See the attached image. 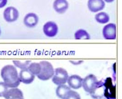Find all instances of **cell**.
I'll return each mask as SVG.
<instances>
[{
	"label": "cell",
	"instance_id": "cell-15",
	"mask_svg": "<svg viewBox=\"0 0 122 99\" xmlns=\"http://www.w3.org/2000/svg\"><path fill=\"white\" fill-rule=\"evenodd\" d=\"M104 80L98 81L94 90L91 94L92 97L96 99L102 98L104 96Z\"/></svg>",
	"mask_w": 122,
	"mask_h": 99
},
{
	"label": "cell",
	"instance_id": "cell-19",
	"mask_svg": "<svg viewBox=\"0 0 122 99\" xmlns=\"http://www.w3.org/2000/svg\"><path fill=\"white\" fill-rule=\"evenodd\" d=\"M28 69L34 75L37 76L41 71V66L39 63H31L28 67Z\"/></svg>",
	"mask_w": 122,
	"mask_h": 99
},
{
	"label": "cell",
	"instance_id": "cell-21",
	"mask_svg": "<svg viewBox=\"0 0 122 99\" xmlns=\"http://www.w3.org/2000/svg\"><path fill=\"white\" fill-rule=\"evenodd\" d=\"M62 99H81V97L77 92L70 89Z\"/></svg>",
	"mask_w": 122,
	"mask_h": 99
},
{
	"label": "cell",
	"instance_id": "cell-18",
	"mask_svg": "<svg viewBox=\"0 0 122 99\" xmlns=\"http://www.w3.org/2000/svg\"><path fill=\"white\" fill-rule=\"evenodd\" d=\"M75 38L76 39H90L91 37L88 33L85 30L80 29L75 33Z\"/></svg>",
	"mask_w": 122,
	"mask_h": 99
},
{
	"label": "cell",
	"instance_id": "cell-3",
	"mask_svg": "<svg viewBox=\"0 0 122 99\" xmlns=\"http://www.w3.org/2000/svg\"><path fill=\"white\" fill-rule=\"evenodd\" d=\"M69 77L66 70L62 67H58L55 70V73L52 77V81L55 84L59 86L65 84Z\"/></svg>",
	"mask_w": 122,
	"mask_h": 99
},
{
	"label": "cell",
	"instance_id": "cell-6",
	"mask_svg": "<svg viewBox=\"0 0 122 99\" xmlns=\"http://www.w3.org/2000/svg\"><path fill=\"white\" fill-rule=\"evenodd\" d=\"M104 96L107 99H116V88L109 77L104 80Z\"/></svg>",
	"mask_w": 122,
	"mask_h": 99
},
{
	"label": "cell",
	"instance_id": "cell-13",
	"mask_svg": "<svg viewBox=\"0 0 122 99\" xmlns=\"http://www.w3.org/2000/svg\"><path fill=\"white\" fill-rule=\"evenodd\" d=\"M53 8L59 14H64L69 8V3L66 0H55L53 3Z\"/></svg>",
	"mask_w": 122,
	"mask_h": 99
},
{
	"label": "cell",
	"instance_id": "cell-25",
	"mask_svg": "<svg viewBox=\"0 0 122 99\" xmlns=\"http://www.w3.org/2000/svg\"><path fill=\"white\" fill-rule=\"evenodd\" d=\"M104 0L107 3H111V2H112L114 0Z\"/></svg>",
	"mask_w": 122,
	"mask_h": 99
},
{
	"label": "cell",
	"instance_id": "cell-14",
	"mask_svg": "<svg viewBox=\"0 0 122 99\" xmlns=\"http://www.w3.org/2000/svg\"><path fill=\"white\" fill-rule=\"evenodd\" d=\"M4 97L6 99H24L22 91L17 88L8 89Z\"/></svg>",
	"mask_w": 122,
	"mask_h": 99
},
{
	"label": "cell",
	"instance_id": "cell-2",
	"mask_svg": "<svg viewBox=\"0 0 122 99\" xmlns=\"http://www.w3.org/2000/svg\"><path fill=\"white\" fill-rule=\"evenodd\" d=\"M39 63L41 71L37 77L42 81H47L51 78L55 73V69L52 64L47 60L41 61Z\"/></svg>",
	"mask_w": 122,
	"mask_h": 99
},
{
	"label": "cell",
	"instance_id": "cell-23",
	"mask_svg": "<svg viewBox=\"0 0 122 99\" xmlns=\"http://www.w3.org/2000/svg\"><path fill=\"white\" fill-rule=\"evenodd\" d=\"M8 0H0V8H2L6 6Z\"/></svg>",
	"mask_w": 122,
	"mask_h": 99
},
{
	"label": "cell",
	"instance_id": "cell-17",
	"mask_svg": "<svg viewBox=\"0 0 122 99\" xmlns=\"http://www.w3.org/2000/svg\"><path fill=\"white\" fill-rule=\"evenodd\" d=\"M70 89V87L66 85H59L56 89V94L59 98L62 99Z\"/></svg>",
	"mask_w": 122,
	"mask_h": 99
},
{
	"label": "cell",
	"instance_id": "cell-7",
	"mask_svg": "<svg viewBox=\"0 0 122 99\" xmlns=\"http://www.w3.org/2000/svg\"><path fill=\"white\" fill-rule=\"evenodd\" d=\"M103 37L106 39H115L116 38V25L113 23H108L102 30Z\"/></svg>",
	"mask_w": 122,
	"mask_h": 99
},
{
	"label": "cell",
	"instance_id": "cell-20",
	"mask_svg": "<svg viewBox=\"0 0 122 99\" xmlns=\"http://www.w3.org/2000/svg\"><path fill=\"white\" fill-rule=\"evenodd\" d=\"M13 63L15 67H18L21 70L27 69L30 64L31 63V60H25L24 62H22L20 60H13Z\"/></svg>",
	"mask_w": 122,
	"mask_h": 99
},
{
	"label": "cell",
	"instance_id": "cell-12",
	"mask_svg": "<svg viewBox=\"0 0 122 99\" xmlns=\"http://www.w3.org/2000/svg\"><path fill=\"white\" fill-rule=\"evenodd\" d=\"M83 79L78 75H72L69 77L67 82L70 88L75 89H79L82 87Z\"/></svg>",
	"mask_w": 122,
	"mask_h": 99
},
{
	"label": "cell",
	"instance_id": "cell-4",
	"mask_svg": "<svg viewBox=\"0 0 122 99\" xmlns=\"http://www.w3.org/2000/svg\"><path fill=\"white\" fill-rule=\"evenodd\" d=\"M98 81L96 76L93 74H91L83 79L82 86L85 91L91 94L97 87Z\"/></svg>",
	"mask_w": 122,
	"mask_h": 99
},
{
	"label": "cell",
	"instance_id": "cell-9",
	"mask_svg": "<svg viewBox=\"0 0 122 99\" xmlns=\"http://www.w3.org/2000/svg\"><path fill=\"white\" fill-rule=\"evenodd\" d=\"M87 6L89 11L97 12L104 8L105 3L103 0H88Z\"/></svg>",
	"mask_w": 122,
	"mask_h": 99
},
{
	"label": "cell",
	"instance_id": "cell-16",
	"mask_svg": "<svg viewBox=\"0 0 122 99\" xmlns=\"http://www.w3.org/2000/svg\"><path fill=\"white\" fill-rule=\"evenodd\" d=\"M95 19L97 22L99 23L105 24L109 21L110 16L105 12H100L95 15Z\"/></svg>",
	"mask_w": 122,
	"mask_h": 99
},
{
	"label": "cell",
	"instance_id": "cell-26",
	"mask_svg": "<svg viewBox=\"0 0 122 99\" xmlns=\"http://www.w3.org/2000/svg\"><path fill=\"white\" fill-rule=\"evenodd\" d=\"M1 34V29H0V35Z\"/></svg>",
	"mask_w": 122,
	"mask_h": 99
},
{
	"label": "cell",
	"instance_id": "cell-22",
	"mask_svg": "<svg viewBox=\"0 0 122 99\" xmlns=\"http://www.w3.org/2000/svg\"><path fill=\"white\" fill-rule=\"evenodd\" d=\"M8 87L4 82H0V97H4L8 90Z\"/></svg>",
	"mask_w": 122,
	"mask_h": 99
},
{
	"label": "cell",
	"instance_id": "cell-1",
	"mask_svg": "<svg viewBox=\"0 0 122 99\" xmlns=\"http://www.w3.org/2000/svg\"><path fill=\"white\" fill-rule=\"evenodd\" d=\"M0 76L8 88H17L21 83L17 68L13 65L4 66L1 70Z\"/></svg>",
	"mask_w": 122,
	"mask_h": 99
},
{
	"label": "cell",
	"instance_id": "cell-24",
	"mask_svg": "<svg viewBox=\"0 0 122 99\" xmlns=\"http://www.w3.org/2000/svg\"><path fill=\"white\" fill-rule=\"evenodd\" d=\"M83 62V61L81 60H79V61H71V62L72 64H74V65H78L80 64H81L82 62Z\"/></svg>",
	"mask_w": 122,
	"mask_h": 99
},
{
	"label": "cell",
	"instance_id": "cell-11",
	"mask_svg": "<svg viewBox=\"0 0 122 99\" xmlns=\"http://www.w3.org/2000/svg\"><path fill=\"white\" fill-rule=\"evenodd\" d=\"M19 77L21 82L29 84L33 82L35 79V76L27 68L21 70L19 73Z\"/></svg>",
	"mask_w": 122,
	"mask_h": 99
},
{
	"label": "cell",
	"instance_id": "cell-8",
	"mask_svg": "<svg viewBox=\"0 0 122 99\" xmlns=\"http://www.w3.org/2000/svg\"><path fill=\"white\" fill-rule=\"evenodd\" d=\"M43 32L48 37L56 36L58 32V27L56 22L49 21L45 23L43 26Z\"/></svg>",
	"mask_w": 122,
	"mask_h": 99
},
{
	"label": "cell",
	"instance_id": "cell-10",
	"mask_svg": "<svg viewBox=\"0 0 122 99\" xmlns=\"http://www.w3.org/2000/svg\"><path fill=\"white\" fill-rule=\"evenodd\" d=\"M39 21V16L33 12H30L27 14L23 19L24 25L28 28L35 27L38 24Z\"/></svg>",
	"mask_w": 122,
	"mask_h": 99
},
{
	"label": "cell",
	"instance_id": "cell-27",
	"mask_svg": "<svg viewBox=\"0 0 122 99\" xmlns=\"http://www.w3.org/2000/svg\"></svg>",
	"mask_w": 122,
	"mask_h": 99
},
{
	"label": "cell",
	"instance_id": "cell-5",
	"mask_svg": "<svg viewBox=\"0 0 122 99\" xmlns=\"http://www.w3.org/2000/svg\"><path fill=\"white\" fill-rule=\"evenodd\" d=\"M19 16V11L17 8L13 6L6 7L3 12V18L6 22H8L16 21Z\"/></svg>",
	"mask_w": 122,
	"mask_h": 99
}]
</instances>
